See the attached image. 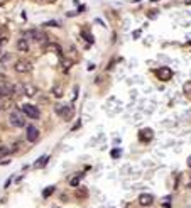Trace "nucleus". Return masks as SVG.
Returning a JSON list of instances; mask_svg holds the SVG:
<instances>
[{
    "instance_id": "1a4fd4ad",
    "label": "nucleus",
    "mask_w": 191,
    "mask_h": 208,
    "mask_svg": "<svg viewBox=\"0 0 191 208\" xmlns=\"http://www.w3.org/2000/svg\"><path fill=\"white\" fill-rule=\"evenodd\" d=\"M152 201H154V198H152L151 195H140V198H139V203L142 205V206H149Z\"/></svg>"
},
{
    "instance_id": "20e7f679",
    "label": "nucleus",
    "mask_w": 191,
    "mask_h": 208,
    "mask_svg": "<svg viewBox=\"0 0 191 208\" xmlns=\"http://www.w3.org/2000/svg\"><path fill=\"white\" fill-rule=\"evenodd\" d=\"M15 71L17 73H27V71H31V68H32V64H31L29 61H26V59H20V61H17L14 64Z\"/></svg>"
},
{
    "instance_id": "39448f33",
    "label": "nucleus",
    "mask_w": 191,
    "mask_h": 208,
    "mask_svg": "<svg viewBox=\"0 0 191 208\" xmlns=\"http://www.w3.org/2000/svg\"><path fill=\"white\" fill-rule=\"evenodd\" d=\"M26 137H27L29 142L37 140V137H39V129L34 127V125H29V127H27V132H26Z\"/></svg>"
},
{
    "instance_id": "f3484780",
    "label": "nucleus",
    "mask_w": 191,
    "mask_h": 208,
    "mask_svg": "<svg viewBox=\"0 0 191 208\" xmlns=\"http://www.w3.org/2000/svg\"><path fill=\"white\" fill-rule=\"evenodd\" d=\"M2 108H5V105H4V102L0 100V110H2Z\"/></svg>"
},
{
    "instance_id": "2eb2a0df",
    "label": "nucleus",
    "mask_w": 191,
    "mask_h": 208,
    "mask_svg": "<svg viewBox=\"0 0 191 208\" xmlns=\"http://www.w3.org/2000/svg\"><path fill=\"white\" fill-rule=\"evenodd\" d=\"M184 91H191V81L184 83Z\"/></svg>"
},
{
    "instance_id": "4468645a",
    "label": "nucleus",
    "mask_w": 191,
    "mask_h": 208,
    "mask_svg": "<svg viewBox=\"0 0 191 208\" xmlns=\"http://www.w3.org/2000/svg\"><path fill=\"white\" fill-rule=\"evenodd\" d=\"M46 162H48V156H42V157H39V161L36 162V168H41V166H44Z\"/></svg>"
},
{
    "instance_id": "0eeeda50",
    "label": "nucleus",
    "mask_w": 191,
    "mask_h": 208,
    "mask_svg": "<svg viewBox=\"0 0 191 208\" xmlns=\"http://www.w3.org/2000/svg\"><path fill=\"white\" fill-rule=\"evenodd\" d=\"M56 112H58L63 119H68L70 113H71V108H70V105H61V103H59V105H56Z\"/></svg>"
},
{
    "instance_id": "ddd939ff",
    "label": "nucleus",
    "mask_w": 191,
    "mask_h": 208,
    "mask_svg": "<svg viewBox=\"0 0 191 208\" xmlns=\"http://www.w3.org/2000/svg\"><path fill=\"white\" fill-rule=\"evenodd\" d=\"M80 179H81V174L74 176V178L70 179V184H71V186H78V184H80Z\"/></svg>"
},
{
    "instance_id": "f257e3e1",
    "label": "nucleus",
    "mask_w": 191,
    "mask_h": 208,
    "mask_svg": "<svg viewBox=\"0 0 191 208\" xmlns=\"http://www.w3.org/2000/svg\"><path fill=\"white\" fill-rule=\"evenodd\" d=\"M9 122L14 127H24L26 125V115L22 112H19V110H12L10 117H9Z\"/></svg>"
},
{
    "instance_id": "dca6fc26",
    "label": "nucleus",
    "mask_w": 191,
    "mask_h": 208,
    "mask_svg": "<svg viewBox=\"0 0 191 208\" xmlns=\"http://www.w3.org/2000/svg\"><path fill=\"white\" fill-rule=\"evenodd\" d=\"M52 190H54V188H48V190L44 191V196H49V195L52 193Z\"/></svg>"
},
{
    "instance_id": "f03ea898",
    "label": "nucleus",
    "mask_w": 191,
    "mask_h": 208,
    "mask_svg": "<svg viewBox=\"0 0 191 208\" xmlns=\"http://www.w3.org/2000/svg\"><path fill=\"white\" fill-rule=\"evenodd\" d=\"M22 113L26 115V117L32 119V120H37L41 115V112L37 110V107L31 105V103H26V105H22Z\"/></svg>"
},
{
    "instance_id": "7ed1b4c3",
    "label": "nucleus",
    "mask_w": 191,
    "mask_h": 208,
    "mask_svg": "<svg viewBox=\"0 0 191 208\" xmlns=\"http://www.w3.org/2000/svg\"><path fill=\"white\" fill-rule=\"evenodd\" d=\"M15 93H17V86L7 83V81L0 83V97H14Z\"/></svg>"
},
{
    "instance_id": "9d476101",
    "label": "nucleus",
    "mask_w": 191,
    "mask_h": 208,
    "mask_svg": "<svg viewBox=\"0 0 191 208\" xmlns=\"http://www.w3.org/2000/svg\"><path fill=\"white\" fill-rule=\"evenodd\" d=\"M46 51L61 54V46H59V44H46Z\"/></svg>"
},
{
    "instance_id": "f8f14e48",
    "label": "nucleus",
    "mask_w": 191,
    "mask_h": 208,
    "mask_svg": "<svg viewBox=\"0 0 191 208\" xmlns=\"http://www.w3.org/2000/svg\"><path fill=\"white\" fill-rule=\"evenodd\" d=\"M10 152H12V149H10V147H7V146H0V157L9 156Z\"/></svg>"
},
{
    "instance_id": "9b49d317",
    "label": "nucleus",
    "mask_w": 191,
    "mask_h": 208,
    "mask_svg": "<svg viewBox=\"0 0 191 208\" xmlns=\"http://www.w3.org/2000/svg\"><path fill=\"white\" fill-rule=\"evenodd\" d=\"M22 88H24V93H26L27 97H34V95H36V88H34L32 85H24Z\"/></svg>"
},
{
    "instance_id": "423d86ee",
    "label": "nucleus",
    "mask_w": 191,
    "mask_h": 208,
    "mask_svg": "<svg viewBox=\"0 0 191 208\" xmlns=\"http://www.w3.org/2000/svg\"><path fill=\"white\" fill-rule=\"evenodd\" d=\"M27 36L32 37V39L37 41V42H44V41H46V34H44V32H41L39 29H31L29 32H27Z\"/></svg>"
},
{
    "instance_id": "6e6552de",
    "label": "nucleus",
    "mask_w": 191,
    "mask_h": 208,
    "mask_svg": "<svg viewBox=\"0 0 191 208\" xmlns=\"http://www.w3.org/2000/svg\"><path fill=\"white\" fill-rule=\"evenodd\" d=\"M17 49L20 53H27V51H29V39H27V37H20V39L17 41Z\"/></svg>"
},
{
    "instance_id": "a211bd4d",
    "label": "nucleus",
    "mask_w": 191,
    "mask_h": 208,
    "mask_svg": "<svg viewBox=\"0 0 191 208\" xmlns=\"http://www.w3.org/2000/svg\"><path fill=\"white\" fill-rule=\"evenodd\" d=\"M188 164H189V168H191V157H189V161H188Z\"/></svg>"
}]
</instances>
